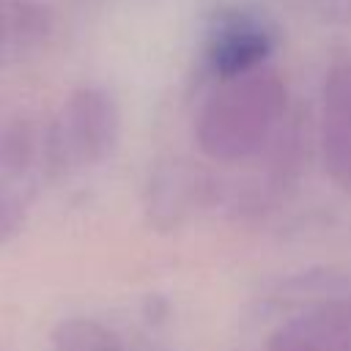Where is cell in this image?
<instances>
[{"label":"cell","mask_w":351,"mask_h":351,"mask_svg":"<svg viewBox=\"0 0 351 351\" xmlns=\"http://www.w3.org/2000/svg\"><path fill=\"white\" fill-rule=\"evenodd\" d=\"M288 85L269 63L219 80L195 115L192 137L197 151L214 165H239L263 154L288 118Z\"/></svg>","instance_id":"1"},{"label":"cell","mask_w":351,"mask_h":351,"mask_svg":"<svg viewBox=\"0 0 351 351\" xmlns=\"http://www.w3.org/2000/svg\"><path fill=\"white\" fill-rule=\"evenodd\" d=\"M121 140V107L101 85L74 88L49 126L41 132V167L47 178H63L77 167H96L112 156Z\"/></svg>","instance_id":"2"},{"label":"cell","mask_w":351,"mask_h":351,"mask_svg":"<svg viewBox=\"0 0 351 351\" xmlns=\"http://www.w3.org/2000/svg\"><path fill=\"white\" fill-rule=\"evenodd\" d=\"M277 47V33L266 16L233 8L217 16V25L208 30L206 41V69L219 80L241 77L269 63V55Z\"/></svg>","instance_id":"3"},{"label":"cell","mask_w":351,"mask_h":351,"mask_svg":"<svg viewBox=\"0 0 351 351\" xmlns=\"http://www.w3.org/2000/svg\"><path fill=\"white\" fill-rule=\"evenodd\" d=\"M318 148L326 176L351 195V58L326 69L321 85Z\"/></svg>","instance_id":"4"},{"label":"cell","mask_w":351,"mask_h":351,"mask_svg":"<svg viewBox=\"0 0 351 351\" xmlns=\"http://www.w3.org/2000/svg\"><path fill=\"white\" fill-rule=\"evenodd\" d=\"M263 346L266 351H351V340L315 310L277 324Z\"/></svg>","instance_id":"5"},{"label":"cell","mask_w":351,"mask_h":351,"mask_svg":"<svg viewBox=\"0 0 351 351\" xmlns=\"http://www.w3.org/2000/svg\"><path fill=\"white\" fill-rule=\"evenodd\" d=\"M41 156V134L36 123L25 115L11 118L0 129V176L8 181H19L33 170Z\"/></svg>","instance_id":"6"},{"label":"cell","mask_w":351,"mask_h":351,"mask_svg":"<svg viewBox=\"0 0 351 351\" xmlns=\"http://www.w3.org/2000/svg\"><path fill=\"white\" fill-rule=\"evenodd\" d=\"M52 351H132V348L107 324L88 315H71L52 329Z\"/></svg>","instance_id":"7"},{"label":"cell","mask_w":351,"mask_h":351,"mask_svg":"<svg viewBox=\"0 0 351 351\" xmlns=\"http://www.w3.org/2000/svg\"><path fill=\"white\" fill-rule=\"evenodd\" d=\"M5 16H8V36L11 41L22 47H33L44 41L52 30L49 8L36 0H5Z\"/></svg>","instance_id":"8"},{"label":"cell","mask_w":351,"mask_h":351,"mask_svg":"<svg viewBox=\"0 0 351 351\" xmlns=\"http://www.w3.org/2000/svg\"><path fill=\"white\" fill-rule=\"evenodd\" d=\"M25 197L16 192L14 181L0 176V244L14 239L25 225Z\"/></svg>","instance_id":"9"},{"label":"cell","mask_w":351,"mask_h":351,"mask_svg":"<svg viewBox=\"0 0 351 351\" xmlns=\"http://www.w3.org/2000/svg\"><path fill=\"white\" fill-rule=\"evenodd\" d=\"M11 44V36H8V16H5V0H0V58L5 52V47Z\"/></svg>","instance_id":"10"}]
</instances>
